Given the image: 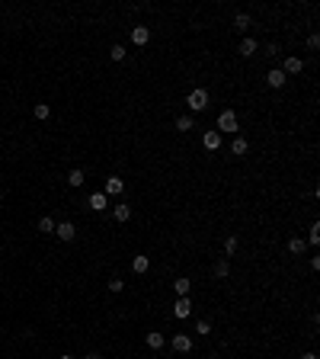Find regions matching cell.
Returning <instances> with one entry per match:
<instances>
[{
	"label": "cell",
	"mask_w": 320,
	"mask_h": 359,
	"mask_svg": "<svg viewBox=\"0 0 320 359\" xmlns=\"http://www.w3.org/2000/svg\"><path fill=\"white\" fill-rule=\"evenodd\" d=\"M68 183L74 186V189H77V186H84V170H80V167H74V170L68 173Z\"/></svg>",
	"instance_id": "cell-17"
},
{
	"label": "cell",
	"mask_w": 320,
	"mask_h": 359,
	"mask_svg": "<svg viewBox=\"0 0 320 359\" xmlns=\"http://www.w3.org/2000/svg\"><path fill=\"white\" fill-rule=\"evenodd\" d=\"M196 334H212V321H198Z\"/></svg>",
	"instance_id": "cell-30"
},
{
	"label": "cell",
	"mask_w": 320,
	"mask_h": 359,
	"mask_svg": "<svg viewBox=\"0 0 320 359\" xmlns=\"http://www.w3.org/2000/svg\"><path fill=\"white\" fill-rule=\"evenodd\" d=\"M58 359H74V356H71V353H64V356H58Z\"/></svg>",
	"instance_id": "cell-33"
},
{
	"label": "cell",
	"mask_w": 320,
	"mask_h": 359,
	"mask_svg": "<svg viewBox=\"0 0 320 359\" xmlns=\"http://www.w3.org/2000/svg\"><path fill=\"white\" fill-rule=\"evenodd\" d=\"M202 145L208 148V151H218V148H221V135H218V132H205V138H202Z\"/></svg>",
	"instance_id": "cell-12"
},
{
	"label": "cell",
	"mask_w": 320,
	"mask_h": 359,
	"mask_svg": "<svg viewBox=\"0 0 320 359\" xmlns=\"http://www.w3.org/2000/svg\"><path fill=\"white\" fill-rule=\"evenodd\" d=\"M256 52H259L256 38H244V42H240V55H244V58H250V55H256Z\"/></svg>",
	"instance_id": "cell-16"
},
{
	"label": "cell",
	"mask_w": 320,
	"mask_h": 359,
	"mask_svg": "<svg viewBox=\"0 0 320 359\" xmlns=\"http://www.w3.org/2000/svg\"><path fill=\"white\" fill-rule=\"evenodd\" d=\"M186 106H189V113H202V109H208V90H205V87H196V90L186 96Z\"/></svg>",
	"instance_id": "cell-2"
},
{
	"label": "cell",
	"mask_w": 320,
	"mask_h": 359,
	"mask_svg": "<svg viewBox=\"0 0 320 359\" xmlns=\"http://www.w3.org/2000/svg\"><path fill=\"white\" fill-rule=\"evenodd\" d=\"M163 343H167L163 334H147V346H151V350H163Z\"/></svg>",
	"instance_id": "cell-20"
},
{
	"label": "cell",
	"mask_w": 320,
	"mask_h": 359,
	"mask_svg": "<svg viewBox=\"0 0 320 359\" xmlns=\"http://www.w3.org/2000/svg\"><path fill=\"white\" fill-rule=\"evenodd\" d=\"M224 253H237V237H228V241H224Z\"/></svg>",
	"instance_id": "cell-29"
},
{
	"label": "cell",
	"mask_w": 320,
	"mask_h": 359,
	"mask_svg": "<svg viewBox=\"0 0 320 359\" xmlns=\"http://www.w3.org/2000/svg\"><path fill=\"white\" fill-rule=\"evenodd\" d=\"M38 231H45V234H54V218H38Z\"/></svg>",
	"instance_id": "cell-22"
},
{
	"label": "cell",
	"mask_w": 320,
	"mask_h": 359,
	"mask_svg": "<svg viewBox=\"0 0 320 359\" xmlns=\"http://www.w3.org/2000/svg\"><path fill=\"white\" fill-rule=\"evenodd\" d=\"M54 234L61 237V241H74L77 231H74V225H71V222H61V225H54Z\"/></svg>",
	"instance_id": "cell-11"
},
{
	"label": "cell",
	"mask_w": 320,
	"mask_h": 359,
	"mask_svg": "<svg viewBox=\"0 0 320 359\" xmlns=\"http://www.w3.org/2000/svg\"><path fill=\"white\" fill-rule=\"evenodd\" d=\"M189 289H192V283H189V279H186V276H179V279H176V283H173V292H176V295H179V298H183V295H189Z\"/></svg>",
	"instance_id": "cell-15"
},
{
	"label": "cell",
	"mask_w": 320,
	"mask_h": 359,
	"mask_svg": "<svg viewBox=\"0 0 320 359\" xmlns=\"http://www.w3.org/2000/svg\"><path fill=\"white\" fill-rule=\"evenodd\" d=\"M131 42H135V45H147V42H151V29H147V26H135V29H131Z\"/></svg>",
	"instance_id": "cell-9"
},
{
	"label": "cell",
	"mask_w": 320,
	"mask_h": 359,
	"mask_svg": "<svg viewBox=\"0 0 320 359\" xmlns=\"http://www.w3.org/2000/svg\"><path fill=\"white\" fill-rule=\"evenodd\" d=\"M234 29L247 32V29H250V16H247V13H237V16H234Z\"/></svg>",
	"instance_id": "cell-18"
},
{
	"label": "cell",
	"mask_w": 320,
	"mask_h": 359,
	"mask_svg": "<svg viewBox=\"0 0 320 359\" xmlns=\"http://www.w3.org/2000/svg\"><path fill=\"white\" fill-rule=\"evenodd\" d=\"M192 125H196V122H192V115H179V119H176V132H189Z\"/></svg>",
	"instance_id": "cell-21"
},
{
	"label": "cell",
	"mask_w": 320,
	"mask_h": 359,
	"mask_svg": "<svg viewBox=\"0 0 320 359\" xmlns=\"http://www.w3.org/2000/svg\"><path fill=\"white\" fill-rule=\"evenodd\" d=\"M32 113H36V119H42V122H45L48 115H52V106H48V103H36V109H32Z\"/></svg>",
	"instance_id": "cell-19"
},
{
	"label": "cell",
	"mask_w": 320,
	"mask_h": 359,
	"mask_svg": "<svg viewBox=\"0 0 320 359\" xmlns=\"http://www.w3.org/2000/svg\"><path fill=\"white\" fill-rule=\"evenodd\" d=\"M87 206H90L93 212H106V208H109V196H106V192H93V196L87 199Z\"/></svg>",
	"instance_id": "cell-6"
},
{
	"label": "cell",
	"mask_w": 320,
	"mask_h": 359,
	"mask_svg": "<svg viewBox=\"0 0 320 359\" xmlns=\"http://www.w3.org/2000/svg\"><path fill=\"white\" fill-rule=\"evenodd\" d=\"M307 241H311V244H314V247H317V244H320V225H317V222H314V225H311V234H307Z\"/></svg>",
	"instance_id": "cell-24"
},
{
	"label": "cell",
	"mask_w": 320,
	"mask_h": 359,
	"mask_svg": "<svg viewBox=\"0 0 320 359\" xmlns=\"http://www.w3.org/2000/svg\"><path fill=\"white\" fill-rule=\"evenodd\" d=\"M122 189H125L122 176H106V183H103V192H106V196H122Z\"/></svg>",
	"instance_id": "cell-4"
},
{
	"label": "cell",
	"mask_w": 320,
	"mask_h": 359,
	"mask_svg": "<svg viewBox=\"0 0 320 359\" xmlns=\"http://www.w3.org/2000/svg\"><path fill=\"white\" fill-rule=\"evenodd\" d=\"M285 80H288V77L282 74V68H272V71H269V74H266V84L272 87V90H279V87H285Z\"/></svg>",
	"instance_id": "cell-7"
},
{
	"label": "cell",
	"mask_w": 320,
	"mask_h": 359,
	"mask_svg": "<svg viewBox=\"0 0 320 359\" xmlns=\"http://www.w3.org/2000/svg\"><path fill=\"white\" fill-rule=\"evenodd\" d=\"M109 58H112V61H122V58H125V48L122 45H112V48H109Z\"/></svg>",
	"instance_id": "cell-25"
},
{
	"label": "cell",
	"mask_w": 320,
	"mask_h": 359,
	"mask_svg": "<svg viewBox=\"0 0 320 359\" xmlns=\"http://www.w3.org/2000/svg\"><path fill=\"white\" fill-rule=\"evenodd\" d=\"M131 269H135L138 276H144L147 269H151V257H144V253H138V257H131Z\"/></svg>",
	"instance_id": "cell-10"
},
{
	"label": "cell",
	"mask_w": 320,
	"mask_h": 359,
	"mask_svg": "<svg viewBox=\"0 0 320 359\" xmlns=\"http://www.w3.org/2000/svg\"><path fill=\"white\" fill-rule=\"evenodd\" d=\"M112 215H115V222H128V218H131V206L119 202V206H112Z\"/></svg>",
	"instance_id": "cell-14"
},
{
	"label": "cell",
	"mask_w": 320,
	"mask_h": 359,
	"mask_svg": "<svg viewBox=\"0 0 320 359\" xmlns=\"http://www.w3.org/2000/svg\"><path fill=\"white\" fill-rule=\"evenodd\" d=\"M301 71H304V61H301V58H295V55H288V58H285V64H282V74L291 77V74H301Z\"/></svg>",
	"instance_id": "cell-5"
},
{
	"label": "cell",
	"mask_w": 320,
	"mask_h": 359,
	"mask_svg": "<svg viewBox=\"0 0 320 359\" xmlns=\"http://www.w3.org/2000/svg\"><path fill=\"white\" fill-rule=\"evenodd\" d=\"M304 247H307V244L301 241V237H291V241H288V250H291V253H304Z\"/></svg>",
	"instance_id": "cell-23"
},
{
	"label": "cell",
	"mask_w": 320,
	"mask_h": 359,
	"mask_svg": "<svg viewBox=\"0 0 320 359\" xmlns=\"http://www.w3.org/2000/svg\"><path fill=\"white\" fill-rule=\"evenodd\" d=\"M247 151H250V141L237 135L234 141H231V154H237V157H240V154H247Z\"/></svg>",
	"instance_id": "cell-13"
},
{
	"label": "cell",
	"mask_w": 320,
	"mask_h": 359,
	"mask_svg": "<svg viewBox=\"0 0 320 359\" xmlns=\"http://www.w3.org/2000/svg\"><path fill=\"white\" fill-rule=\"evenodd\" d=\"M189 314H192V302H189V295L176 298V302H173V318H179V321H186Z\"/></svg>",
	"instance_id": "cell-3"
},
{
	"label": "cell",
	"mask_w": 320,
	"mask_h": 359,
	"mask_svg": "<svg viewBox=\"0 0 320 359\" xmlns=\"http://www.w3.org/2000/svg\"><path fill=\"white\" fill-rule=\"evenodd\" d=\"M84 359H99V353H87V356Z\"/></svg>",
	"instance_id": "cell-32"
},
{
	"label": "cell",
	"mask_w": 320,
	"mask_h": 359,
	"mask_svg": "<svg viewBox=\"0 0 320 359\" xmlns=\"http://www.w3.org/2000/svg\"><path fill=\"white\" fill-rule=\"evenodd\" d=\"M218 135H237V132H240V122H237V113L234 109H221V113H218Z\"/></svg>",
	"instance_id": "cell-1"
},
{
	"label": "cell",
	"mask_w": 320,
	"mask_h": 359,
	"mask_svg": "<svg viewBox=\"0 0 320 359\" xmlns=\"http://www.w3.org/2000/svg\"><path fill=\"white\" fill-rule=\"evenodd\" d=\"M301 359H317V353H314V350H307V353H304V356H301Z\"/></svg>",
	"instance_id": "cell-31"
},
{
	"label": "cell",
	"mask_w": 320,
	"mask_h": 359,
	"mask_svg": "<svg viewBox=\"0 0 320 359\" xmlns=\"http://www.w3.org/2000/svg\"><path fill=\"white\" fill-rule=\"evenodd\" d=\"M173 350L176 353H189L192 350V337L189 334H173Z\"/></svg>",
	"instance_id": "cell-8"
},
{
	"label": "cell",
	"mask_w": 320,
	"mask_h": 359,
	"mask_svg": "<svg viewBox=\"0 0 320 359\" xmlns=\"http://www.w3.org/2000/svg\"><path fill=\"white\" fill-rule=\"evenodd\" d=\"M231 273V263L228 260H218V266H214V276H228Z\"/></svg>",
	"instance_id": "cell-27"
},
{
	"label": "cell",
	"mask_w": 320,
	"mask_h": 359,
	"mask_svg": "<svg viewBox=\"0 0 320 359\" xmlns=\"http://www.w3.org/2000/svg\"><path fill=\"white\" fill-rule=\"evenodd\" d=\"M307 48H311V52H317V48H320V36H317V32L307 36Z\"/></svg>",
	"instance_id": "cell-28"
},
{
	"label": "cell",
	"mask_w": 320,
	"mask_h": 359,
	"mask_svg": "<svg viewBox=\"0 0 320 359\" xmlns=\"http://www.w3.org/2000/svg\"><path fill=\"white\" fill-rule=\"evenodd\" d=\"M122 289H125L122 276H112V279H109V292H122Z\"/></svg>",
	"instance_id": "cell-26"
}]
</instances>
